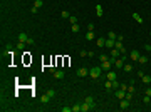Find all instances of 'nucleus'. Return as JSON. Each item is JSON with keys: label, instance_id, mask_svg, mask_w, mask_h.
Masks as SVG:
<instances>
[{"label": "nucleus", "instance_id": "f257e3e1", "mask_svg": "<svg viewBox=\"0 0 151 112\" xmlns=\"http://www.w3.org/2000/svg\"><path fill=\"white\" fill-rule=\"evenodd\" d=\"M89 75H91V79H99L101 75H102V69L101 67H92L91 70H89Z\"/></svg>", "mask_w": 151, "mask_h": 112}, {"label": "nucleus", "instance_id": "f03ea898", "mask_svg": "<svg viewBox=\"0 0 151 112\" xmlns=\"http://www.w3.org/2000/svg\"><path fill=\"white\" fill-rule=\"evenodd\" d=\"M84 102H87V104L91 105V110L98 109V104H96V100H94V97H91V95H89V97H86V99H84Z\"/></svg>", "mask_w": 151, "mask_h": 112}, {"label": "nucleus", "instance_id": "7ed1b4c3", "mask_svg": "<svg viewBox=\"0 0 151 112\" xmlns=\"http://www.w3.org/2000/svg\"><path fill=\"white\" fill-rule=\"evenodd\" d=\"M77 77H86V75H89V70L86 69V67H81V69H77Z\"/></svg>", "mask_w": 151, "mask_h": 112}, {"label": "nucleus", "instance_id": "20e7f679", "mask_svg": "<svg viewBox=\"0 0 151 112\" xmlns=\"http://www.w3.org/2000/svg\"><path fill=\"white\" fill-rule=\"evenodd\" d=\"M114 95H116V99H124L126 97V90H123V89H116V92H114Z\"/></svg>", "mask_w": 151, "mask_h": 112}, {"label": "nucleus", "instance_id": "39448f33", "mask_svg": "<svg viewBox=\"0 0 151 112\" xmlns=\"http://www.w3.org/2000/svg\"><path fill=\"white\" fill-rule=\"evenodd\" d=\"M129 102H131V100H128V99H121V100H119V107H121V110L129 109Z\"/></svg>", "mask_w": 151, "mask_h": 112}, {"label": "nucleus", "instance_id": "423d86ee", "mask_svg": "<svg viewBox=\"0 0 151 112\" xmlns=\"http://www.w3.org/2000/svg\"><path fill=\"white\" fill-rule=\"evenodd\" d=\"M29 39H30V37H29L25 32H20V33H18V37H17V40H18V42H25V44H27Z\"/></svg>", "mask_w": 151, "mask_h": 112}, {"label": "nucleus", "instance_id": "0eeeda50", "mask_svg": "<svg viewBox=\"0 0 151 112\" xmlns=\"http://www.w3.org/2000/svg\"><path fill=\"white\" fill-rule=\"evenodd\" d=\"M64 77H66L64 70H55V72H54V79H55V80H62Z\"/></svg>", "mask_w": 151, "mask_h": 112}, {"label": "nucleus", "instance_id": "6e6552de", "mask_svg": "<svg viewBox=\"0 0 151 112\" xmlns=\"http://www.w3.org/2000/svg\"><path fill=\"white\" fill-rule=\"evenodd\" d=\"M106 79H107V80H116V79H118V74H116L114 70H107Z\"/></svg>", "mask_w": 151, "mask_h": 112}, {"label": "nucleus", "instance_id": "1a4fd4ad", "mask_svg": "<svg viewBox=\"0 0 151 112\" xmlns=\"http://www.w3.org/2000/svg\"><path fill=\"white\" fill-rule=\"evenodd\" d=\"M129 59L134 60V62H138V60H139V52H138V50H133V52L129 54Z\"/></svg>", "mask_w": 151, "mask_h": 112}, {"label": "nucleus", "instance_id": "9d476101", "mask_svg": "<svg viewBox=\"0 0 151 112\" xmlns=\"http://www.w3.org/2000/svg\"><path fill=\"white\" fill-rule=\"evenodd\" d=\"M119 55H121V52H119L116 47L111 49V57H112V59H119Z\"/></svg>", "mask_w": 151, "mask_h": 112}, {"label": "nucleus", "instance_id": "9b49d317", "mask_svg": "<svg viewBox=\"0 0 151 112\" xmlns=\"http://www.w3.org/2000/svg\"><path fill=\"white\" fill-rule=\"evenodd\" d=\"M114 44H116V40L106 39V45H104V47H107V49H114Z\"/></svg>", "mask_w": 151, "mask_h": 112}, {"label": "nucleus", "instance_id": "f8f14e48", "mask_svg": "<svg viewBox=\"0 0 151 112\" xmlns=\"http://www.w3.org/2000/svg\"><path fill=\"white\" fill-rule=\"evenodd\" d=\"M89 110H91V105H89L87 102L81 104V112H89Z\"/></svg>", "mask_w": 151, "mask_h": 112}, {"label": "nucleus", "instance_id": "ddd939ff", "mask_svg": "<svg viewBox=\"0 0 151 112\" xmlns=\"http://www.w3.org/2000/svg\"><path fill=\"white\" fill-rule=\"evenodd\" d=\"M141 65H146L148 64V57H146V55H139V60H138Z\"/></svg>", "mask_w": 151, "mask_h": 112}, {"label": "nucleus", "instance_id": "4468645a", "mask_svg": "<svg viewBox=\"0 0 151 112\" xmlns=\"http://www.w3.org/2000/svg\"><path fill=\"white\" fill-rule=\"evenodd\" d=\"M96 12H98V17H102V15H104V12H102V5L98 4V5H96Z\"/></svg>", "mask_w": 151, "mask_h": 112}, {"label": "nucleus", "instance_id": "2eb2a0df", "mask_svg": "<svg viewBox=\"0 0 151 112\" xmlns=\"http://www.w3.org/2000/svg\"><path fill=\"white\" fill-rule=\"evenodd\" d=\"M133 18H134L138 24H143V17H141L139 13H133Z\"/></svg>", "mask_w": 151, "mask_h": 112}, {"label": "nucleus", "instance_id": "dca6fc26", "mask_svg": "<svg viewBox=\"0 0 151 112\" xmlns=\"http://www.w3.org/2000/svg\"><path fill=\"white\" fill-rule=\"evenodd\" d=\"M34 7H37V8L44 7V0H34Z\"/></svg>", "mask_w": 151, "mask_h": 112}, {"label": "nucleus", "instance_id": "f3484780", "mask_svg": "<svg viewBox=\"0 0 151 112\" xmlns=\"http://www.w3.org/2000/svg\"><path fill=\"white\" fill-rule=\"evenodd\" d=\"M94 39H96L94 32H87V33H86V40H94Z\"/></svg>", "mask_w": 151, "mask_h": 112}, {"label": "nucleus", "instance_id": "a211bd4d", "mask_svg": "<svg viewBox=\"0 0 151 112\" xmlns=\"http://www.w3.org/2000/svg\"><path fill=\"white\" fill-rule=\"evenodd\" d=\"M79 29H81V27H79V24H72V25H71V30H72L74 33H77V32H79Z\"/></svg>", "mask_w": 151, "mask_h": 112}, {"label": "nucleus", "instance_id": "6ab92c4d", "mask_svg": "<svg viewBox=\"0 0 151 112\" xmlns=\"http://www.w3.org/2000/svg\"><path fill=\"white\" fill-rule=\"evenodd\" d=\"M49 100H50V97H49V95H47V94H44V95H42V97H40V102H42V104H47V102H49Z\"/></svg>", "mask_w": 151, "mask_h": 112}, {"label": "nucleus", "instance_id": "aec40b11", "mask_svg": "<svg viewBox=\"0 0 151 112\" xmlns=\"http://www.w3.org/2000/svg\"><path fill=\"white\" fill-rule=\"evenodd\" d=\"M124 72H131V70H133V65H131V64H124Z\"/></svg>", "mask_w": 151, "mask_h": 112}, {"label": "nucleus", "instance_id": "412c9836", "mask_svg": "<svg viewBox=\"0 0 151 112\" xmlns=\"http://www.w3.org/2000/svg\"><path fill=\"white\" fill-rule=\"evenodd\" d=\"M106 45V39H98V47H104Z\"/></svg>", "mask_w": 151, "mask_h": 112}, {"label": "nucleus", "instance_id": "4be33fe9", "mask_svg": "<svg viewBox=\"0 0 151 112\" xmlns=\"http://www.w3.org/2000/svg\"><path fill=\"white\" fill-rule=\"evenodd\" d=\"M104 87H106L107 90H111V89H112V80H106V84H104Z\"/></svg>", "mask_w": 151, "mask_h": 112}, {"label": "nucleus", "instance_id": "5701e85b", "mask_svg": "<svg viewBox=\"0 0 151 112\" xmlns=\"http://www.w3.org/2000/svg\"><path fill=\"white\" fill-rule=\"evenodd\" d=\"M141 80H143L144 84H149V82H151V75H143V79H141Z\"/></svg>", "mask_w": 151, "mask_h": 112}, {"label": "nucleus", "instance_id": "b1692460", "mask_svg": "<svg viewBox=\"0 0 151 112\" xmlns=\"http://www.w3.org/2000/svg\"><path fill=\"white\" fill-rule=\"evenodd\" d=\"M45 94H47V95H49V97H50V99H52V97H54V95H55V90H54V89H49V90H47V92H45Z\"/></svg>", "mask_w": 151, "mask_h": 112}, {"label": "nucleus", "instance_id": "393cba45", "mask_svg": "<svg viewBox=\"0 0 151 112\" xmlns=\"http://www.w3.org/2000/svg\"><path fill=\"white\" fill-rule=\"evenodd\" d=\"M25 47V42H17V50H24Z\"/></svg>", "mask_w": 151, "mask_h": 112}, {"label": "nucleus", "instance_id": "a878e982", "mask_svg": "<svg viewBox=\"0 0 151 112\" xmlns=\"http://www.w3.org/2000/svg\"><path fill=\"white\" fill-rule=\"evenodd\" d=\"M99 60H101V62H106V60H109V57H107L106 54H101V55H99Z\"/></svg>", "mask_w": 151, "mask_h": 112}, {"label": "nucleus", "instance_id": "bb28decb", "mask_svg": "<svg viewBox=\"0 0 151 112\" xmlns=\"http://www.w3.org/2000/svg\"><path fill=\"white\" fill-rule=\"evenodd\" d=\"M72 112H81V104H76V105H72Z\"/></svg>", "mask_w": 151, "mask_h": 112}, {"label": "nucleus", "instance_id": "cd10ccee", "mask_svg": "<svg viewBox=\"0 0 151 112\" xmlns=\"http://www.w3.org/2000/svg\"><path fill=\"white\" fill-rule=\"evenodd\" d=\"M107 39H111V40H116V39H118V35H116L114 32H109V35H107Z\"/></svg>", "mask_w": 151, "mask_h": 112}, {"label": "nucleus", "instance_id": "c85d7f7f", "mask_svg": "<svg viewBox=\"0 0 151 112\" xmlns=\"http://www.w3.org/2000/svg\"><path fill=\"white\" fill-rule=\"evenodd\" d=\"M61 15H62V18H69V17H71V13H69L67 10H62V12H61Z\"/></svg>", "mask_w": 151, "mask_h": 112}, {"label": "nucleus", "instance_id": "c756f323", "mask_svg": "<svg viewBox=\"0 0 151 112\" xmlns=\"http://www.w3.org/2000/svg\"><path fill=\"white\" fill-rule=\"evenodd\" d=\"M69 22H71V25H72V24H77V18H76L74 15H71V17H69Z\"/></svg>", "mask_w": 151, "mask_h": 112}, {"label": "nucleus", "instance_id": "7c9ffc66", "mask_svg": "<svg viewBox=\"0 0 151 112\" xmlns=\"http://www.w3.org/2000/svg\"><path fill=\"white\" fill-rule=\"evenodd\" d=\"M119 85H121V84H119L118 80H112V89H114V90H116V89H119Z\"/></svg>", "mask_w": 151, "mask_h": 112}, {"label": "nucleus", "instance_id": "2f4dec72", "mask_svg": "<svg viewBox=\"0 0 151 112\" xmlns=\"http://www.w3.org/2000/svg\"><path fill=\"white\" fill-rule=\"evenodd\" d=\"M128 92H131V94H134V84L131 82V85L128 87Z\"/></svg>", "mask_w": 151, "mask_h": 112}, {"label": "nucleus", "instance_id": "473e14b6", "mask_svg": "<svg viewBox=\"0 0 151 112\" xmlns=\"http://www.w3.org/2000/svg\"><path fill=\"white\" fill-rule=\"evenodd\" d=\"M94 27H96L94 24H89V25H87V32H94Z\"/></svg>", "mask_w": 151, "mask_h": 112}, {"label": "nucleus", "instance_id": "72a5a7b5", "mask_svg": "<svg viewBox=\"0 0 151 112\" xmlns=\"http://www.w3.org/2000/svg\"><path fill=\"white\" fill-rule=\"evenodd\" d=\"M149 100H151L149 95H144V97H143V102H144V104H149Z\"/></svg>", "mask_w": 151, "mask_h": 112}, {"label": "nucleus", "instance_id": "f704fd0d", "mask_svg": "<svg viewBox=\"0 0 151 112\" xmlns=\"http://www.w3.org/2000/svg\"><path fill=\"white\" fill-rule=\"evenodd\" d=\"M124 99L131 100V99H133V94H131V92H128V90H126V97H124Z\"/></svg>", "mask_w": 151, "mask_h": 112}, {"label": "nucleus", "instance_id": "c9c22d12", "mask_svg": "<svg viewBox=\"0 0 151 112\" xmlns=\"http://www.w3.org/2000/svg\"><path fill=\"white\" fill-rule=\"evenodd\" d=\"M62 112H72V107H62Z\"/></svg>", "mask_w": 151, "mask_h": 112}, {"label": "nucleus", "instance_id": "e433bc0d", "mask_svg": "<svg viewBox=\"0 0 151 112\" xmlns=\"http://www.w3.org/2000/svg\"><path fill=\"white\" fill-rule=\"evenodd\" d=\"M143 75H144V72L143 70H138V79H143Z\"/></svg>", "mask_w": 151, "mask_h": 112}, {"label": "nucleus", "instance_id": "4c0bfd02", "mask_svg": "<svg viewBox=\"0 0 151 112\" xmlns=\"http://www.w3.org/2000/svg\"><path fill=\"white\" fill-rule=\"evenodd\" d=\"M27 44H29V45H34V44H35V40H34V39H32V37H30V39L27 40Z\"/></svg>", "mask_w": 151, "mask_h": 112}, {"label": "nucleus", "instance_id": "58836bf2", "mask_svg": "<svg viewBox=\"0 0 151 112\" xmlns=\"http://www.w3.org/2000/svg\"><path fill=\"white\" fill-rule=\"evenodd\" d=\"M119 89H123V90H128V85H126V84H121V85H119Z\"/></svg>", "mask_w": 151, "mask_h": 112}, {"label": "nucleus", "instance_id": "ea45409f", "mask_svg": "<svg viewBox=\"0 0 151 112\" xmlns=\"http://www.w3.org/2000/svg\"><path fill=\"white\" fill-rule=\"evenodd\" d=\"M37 10H39L37 7H32V8H30V12H32V13H37Z\"/></svg>", "mask_w": 151, "mask_h": 112}, {"label": "nucleus", "instance_id": "a19ab883", "mask_svg": "<svg viewBox=\"0 0 151 112\" xmlns=\"http://www.w3.org/2000/svg\"><path fill=\"white\" fill-rule=\"evenodd\" d=\"M144 94H146V95H149V97H151V89H146V92H144Z\"/></svg>", "mask_w": 151, "mask_h": 112}, {"label": "nucleus", "instance_id": "79ce46f5", "mask_svg": "<svg viewBox=\"0 0 151 112\" xmlns=\"http://www.w3.org/2000/svg\"><path fill=\"white\" fill-rule=\"evenodd\" d=\"M149 35H151V32H149Z\"/></svg>", "mask_w": 151, "mask_h": 112}, {"label": "nucleus", "instance_id": "37998d69", "mask_svg": "<svg viewBox=\"0 0 151 112\" xmlns=\"http://www.w3.org/2000/svg\"><path fill=\"white\" fill-rule=\"evenodd\" d=\"M149 54H151V50H149Z\"/></svg>", "mask_w": 151, "mask_h": 112}]
</instances>
